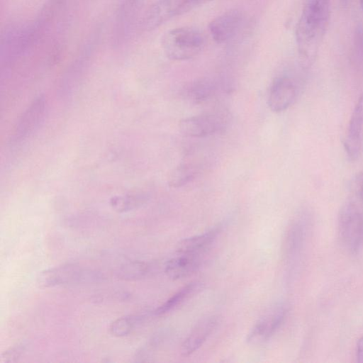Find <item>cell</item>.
Returning <instances> with one entry per match:
<instances>
[{"instance_id": "cell-1", "label": "cell", "mask_w": 363, "mask_h": 363, "mask_svg": "<svg viewBox=\"0 0 363 363\" xmlns=\"http://www.w3.org/2000/svg\"><path fill=\"white\" fill-rule=\"evenodd\" d=\"M330 0H306L296 28L298 52L307 65L316 57L328 30Z\"/></svg>"}, {"instance_id": "cell-2", "label": "cell", "mask_w": 363, "mask_h": 363, "mask_svg": "<svg viewBox=\"0 0 363 363\" xmlns=\"http://www.w3.org/2000/svg\"><path fill=\"white\" fill-rule=\"evenodd\" d=\"M204 45L202 33L191 27L170 30L162 38L164 52L172 60L182 61L194 57L201 52Z\"/></svg>"}, {"instance_id": "cell-3", "label": "cell", "mask_w": 363, "mask_h": 363, "mask_svg": "<svg viewBox=\"0 0 363 363\" xmlns=\"http://www.w3.org/2000/svg\"><path fill=\"white\" fill-rule=\"evenodd\" d=\"M337 226L343 247L351 254L358 252L363 243V213L354 200H348L341 206Z\"/></svg>"}, {"instance_id": "cell-4", "label": "cell", "mask_w": 363, "mask_h": 363, "mask_svg": "<svg viewBox=\"0 0 363 363\" xmlns=\"http://www.w3.org/2000/svg\"><path fill=\"white\" fill-rule=\"evenodd\" d=\"M102 279L103 276L99 272L67 264L41 272L38 277V284L40 287L48 288L63 284L91 283Z\"/></svg>"}, {"instance_id": "cell-5", "label": "cell", "mask_w": 363, "mask_h": 363, "mask_svg": "<svg viewBox=\"0 0 363 363\" xmlns=\"http://www.w3.org/2000/svg\"><path fill=\"white\" fill-rule=\"evenodd\" d=\"M289 311L286 303H277L257 320L247 334V342L256 345L268 340L284 323Z\"/></svg>"}, {"instance_id": "cell-6", "label": "cell", "mask_w": 363, "mask_h": 363, "mask_svg": "<svg viewBox=\"0 0 363 363\" xmlns=\"http://www.w3.org/2000/svg\"><path fill=\"white\" fill-rule=\"evenodd\" d=\"M194 6V0H158L147 11L143 26L147 30H154Z\"/></svg>"}, {"instance_id": "cell-7", "label": "cell", "mask_w": 363, "mask_h": 363, "mask_svg": "<svg viewBox=\"0 0 363 363\" xmlns=\"http://www.w3.org/2000/svg\"><path fill=\"white\" fill-rule=\"evenodd\" d=\"M225 117L218 113H206L182 119L179 127L181 133L191 138H204L224 129Z\"/></svg>"}, {"instance_id": "cell-8", "label": "cell", "mask_w": 363, "mask_h": 363, "mask_svg": "<svg viewBox=\"0 0 363 363\" xmlns=\"http://www.w3.org/2000/svg\"><path fill=\"white\" fill-rule=\"evenodd\" d=\"M298 86L295 81L287 75L276 77L272 82L268 96V106L274 113L286 110L295 101Z\"/></svg>"}, {"instance_id": "cell-9", "label": "cell", "mask_w": 363, "mask_h": 363, "mask_svg": "<svg viewBox=\"0 0 363 363\" xmlns=\"http://www.w3.org/2000/svg\"><path fill=\"white\" fill-rule=\"evenodd\" d=\"M363 141V93L350 116L343 146L348 157L354 161L360 155Z\"/></svg>"}, {"instance_id": "cell-10", "label": "cell", "mask_w": 363, "mask_h": 363, "mask_svg": "<svg viewBox=\"0 0 363 363\" xmlns=\"http://www.w3.org/2000/svg\"><path fill=\"white\" fill-rule=\"evenodd\" d=\"M244 22L242 12L233 9L223 13L212 20L208 29L212 38L218 43H224L233 39L239 32Z\"/></svg>"}, {"instance_id": "cell-11", "label": "cell", "mask_w": 363, "mask_h": 363, "mask_svg": "<svg viewBox=\"0 0 363 363\" xmlns=\"http://www.w3.org/2000/svg\"><path fill=\"white\" fill-rule=\"evenodd\" d=\"M219 318L208 315L201 319L193 328L181 345V354L187 357L196 352L217 327Z\"/></svg>"}, {"instance_id": "cell-12", "label": "cell", "mask_w": 363, "mask_h": 363, "mask_svg": "<svg viewBox=\"0 0 363 363\" xmlns=\"http://www.w3.org/2000/svg\"><path fill=\"white\" fill-rule=\"evenodd\" d=\"M45 107L43 96H39L33 101L16 124L13 133L15 140H21L34 130L43 118Z\"/></svg>"}, {"instance_id": "cell-13", "label": "cell", "mask_w": 363, "mask_h": 363, "mask_svg": "<svg viewBox=\"0 0 363 363\" xmlns=\"http://www.w3.org/2000/svg\"><path fill=\"white\" fill-rule=\"evenodd\" d=\"M223 228L218 224L206 233L182 240L177 245V251L182 255L199 256L214 242Z\"/></svg>"}, {"instance_id": "cell-14", "label": "cell", "mask_w": 363, "mask_h": 363, "mask_svg": "<svg viewBox=\"0 0 363 363\" xmlns=\"http://www.w3.org/2000/svg\"><path fill=\"white\" fill-rule=\"evenodd\" d=\"M200 263L199 256L182 255L169 260L164 267V272L170 279H180L195 272Z\"/></svg>"}, {"instance_id": "cell-15", "label": "cell", "mask_w": 363, "mask_h": 363, "mask_svg": "<svg viewBox=\"0 0 363 363\" xmlns=\"http://www.w3.org/2000/svg\"><path fill=\"white\" fill-rule=\"evenodd\" d=\"M216 85L209 79H199L186 84L182 89L184 98L194 104L208 101L214 94Z\"/></svg>"}, {"instance_id": "cell-16", "label": "cell", "mask_w": 363, "mask_h": 363, "mask_svg": "<svg viewBox=\"0 0 363 363\" xmlns=\"http://www.w3.org/2000/svg\"><path fill=\"white\" fill-rule=\"evenodd\" d=\"M199 174L197 164L193 162L179 164L170 173L168 179L169 185L179 188L194 180Z\"/></svg>"}, {"instance_id": "cell-17", "label": "cell", "mask_w": 363, "mask_h": 363, "mask_svg": "<svg viewBox=\"0 0 363 363\" xmlns=\"http://www.w3.org/2000/svg\"><path fill=\"white\" fill-rule=\"evenodd\" d=\"M303 224L300 219L294 220L289 225L282 247L285 257L291 256L299 248L303 238Z\"/></svg>"}, {"instance_id": "cell-18", "label": "cell", "mask_w": 363, "mask_h": 363, "mask_svg": "<svg viewBox=\"0 0 363 363\" xmlns=\"http://www.w3.org/2000/svg\"><path fill=\"white\" fill-rule=\"evenodd\" d=\"M200 283L191 282L182 287L179 291L175 293L165 303L158 307L155 311V315H163L179 306L184 300L194 294L196 291L199 289Z\"/></svg>"}, {"instance_id": "cell-19", "label": "cell", "mask_w": 363, "mask_h": 363, "mask_svg": "<svg viewBox=\"0 0 363 363\" xmlns=\"http://www.w3.org/2000/svg\"><path fill=\"white\" fill-rule=\"evenodd\" d=\"M151 269L150 265L145 262L133 261L123 264L119 269V277L125 280L138 279L146 276Z\"/></svg>"}, {"instance_id": "cell-20", "label": "cell", "mask_w": 363, "mask_h": 363, "mask_svg": "<svg viewBox=\"0 0 363 363\" xmlns=\"http://www.w3.org/2000/svg\"><path fill=\"white\" fill-rule=\"evenodd\" d=\"M143 317L128 315L115 320L110 325L111 333L116 337L128 335L132 330L142 322Z\"/></svg>"}, {"instance_id": "cell-21", "label": "cell", "mask_w": 363, "mask_h": 363, "mask_svg": "<svg viewBox=\"0 0 363 363\" xmlns=\"http://www.w3.org/2000/svg\"><path fill=\"white\" fill-rule=\"evenodd\" d=\"M140 200L133 196H117L111 201L113 208L120 213L128 211L139 203Z\"/></svg>"}, {"instance_id": "cell-22", "label": "cell", "mask_w": 363, "mask_h": 363, "mask_svg": "<svg viewBox=\"0 0 363 363\" xmlns=\"http://www.w3.org/2000/svg\"><path fill=\"white\" fill-rule=\"evenodd\" d=\"M23 351L24 346L23 345H16L11 347L3 354L2 360L5 363L16 362Z\"/></svg>"}, {"instance_id": "cell-23", "label": "cell", "mask_w": 363, "mask_h": 363, "mask_svg": "<svg viewBox=\"0 0 363 363\" xmlns=\"http://www.w3.org/2000/svg\"><path fill=\"white\" fill-rule=\"evenodd\" d=\"M357 194L363 201V173L356 176L352 184Z\"/></svg>"}, {"instance_id": "cell-24", "label": "cell", "mask_w": 363, "mask_h": 363, "mask_svg": "<svg viewBox=\"0 0 363 363\" xmlns=\"http://www.w3.org/2000/svg\"><path fill=\"white\" fill-rule=\"evenodd\" d=\"M356 47L357 54L363 62V30L359 29L358 30L356 34Z\"/></svg>"}, {"instance_id": "cell-25", "label": "cell", "mask_w": 363, "mask_h": 363, "mask_svg": "<svg viewBox=\"0 0 363 363\" xmlns=\"http://www.w3.org/2000/svg\"><path fill=\"white\" fill-rule=\"evenodd\" d=\"M356 356L357 362L363 363V337H360L357 342Z\"/></svg>"}, {"instance_id": "cell-26", "label": "cell", "mask_w": 363, "mask_h": 363, "mask_svg": "<svg viewBox=\"0 0 363 363\" xmlns=\"http://www.w3.org/2000/svg\"><path fill=\"white\" fill-rule=\"evenodd\" d=\"M211 1H212V0H194V5L196 6H198L200 4H203Z\"/></svg>"}, {"instance_id": "cell-27", "label": "cell", "mask_w": 363, "mask_h": 363, "mask_svg": "<svg viewBox=\"0 0 363 363\" xmlns=\"http://www.w3.org/2000/svg\"><path fill=\"white\" fill-rule=\"evenodd\" d=\"M362 10L363 11V0H359Z\"/></svg>"}, {"instance_id": "cell-28", "label": "cell", "mask_w": 363, "mask_h": 363, "mask_svg": "<svg viewBox=\"0 0 363 363\" xmlns=\"http://www.w3.org/2000/svg\"><path fill=\"white\" fill-rule=\"evenodd\" d=\"M129 1H131V2H135L137 0H129Z\"/></svg>"}, {"instance_id": "cell-29", "label": "cell", "mask_w": 363, "mask_h": 363, "mask_svg": "<svg viewBox=\"0 0 363 363\" xmlns=\"http://www.w3.org/2000/svg\"><path fill=\"white\" fill-rule=\"evenodd\" d=\"M342 1H345V2L347 0H342Z\"/></svg>"}]
</instances>
